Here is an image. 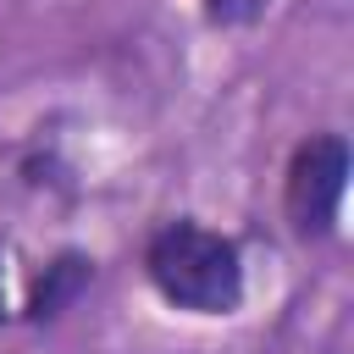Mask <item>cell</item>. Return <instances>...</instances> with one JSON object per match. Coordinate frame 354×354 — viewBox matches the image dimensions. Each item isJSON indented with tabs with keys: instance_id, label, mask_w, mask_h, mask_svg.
Masks as SVG:
<instances>
[{
	"instance_id": "3957f363",
	"label": "cell",
	"mask_w": 354,
	"mask_h": 354,
	"mask_svg": "<svg viewBox=\"0 0 354 354\" xmlns=\"http://www.w3.org/2000/svg\"><path fill=\"white\" fill-rule=\"evenodd\" d=\"M88 282H94V254H83V249H61V254H50V260L33 271V282H28L22 321H28V326L61 321V315L88 293Z\"/></svg>"
},
{
	"instance_id": "6da1fadb",
	"label": "cell",
	"mask_w": 354,
	"mask_h": 354,
	"mask_svg": "<svg viewBox=\"0 0 354 354\" xmlns=\"http://www.w3.org/2000/svg\"><path fill=\"white\" fill-rule=\"evenodd\" d=\"M149 288L188 315H232L243 304V249L194 216H171L144 238Z\"/></svg>"
},
{
	"instance_id": "5b68a950",
	"label": "cell",
	"mask_w": 354,
	"mask_h": 354,
	"mask_svg": "<svg viewBox=\"0 0 354 354\" xmlns=\"http://www.w3.org/2000/svg\"><path fill=\"white\" fill-rule=\"evenodd\" d=\"M11 321V304H6V243H0V326Z\"/></svg>"
},
{
	"instance_id": "277c9868",
	"label": "cell",
	"mask_w": 354,
	"mask_h": 354,
	"mask_svg": "<svg viewBox=\"0 0 354 354\" xmlns=\"http://www.w3.org/2000/svg\"><path fill=\"white\" fill-rule=\"evenodd\" d=\"M199 11L210 28H254L271 11V0H199Z\"/></svg>"
},
{
	"instance_id": "7a4b0ae2",
	"label": "cell",
	"mask_w": 354,
	"mask_h": 354,
	"mask_svg": "<svg viewBox=\"0 0 354 354\" xmlns=\"http://www.w3.org/2000/svg\"><path fill=\"white\" fill-rule=\"evenodd\" d=\"M348 194V138L343 133H304L282 171V221L299 243H321L337 232V210Z\"/></svg>"
}]
</instances>
